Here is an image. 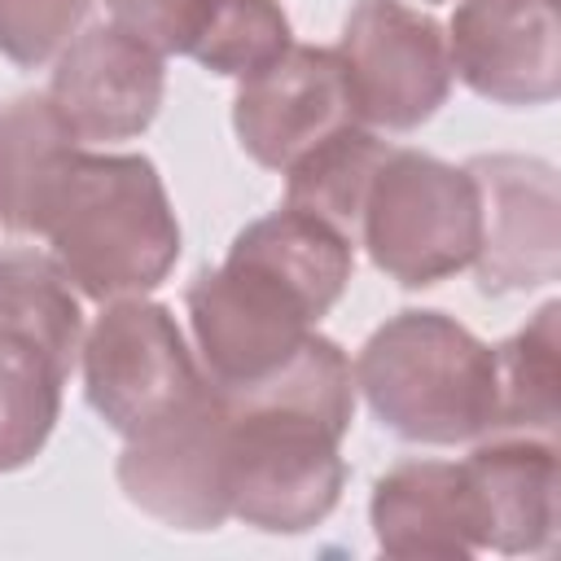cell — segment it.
I'll use <instances>...</instances> for the list:
<instances>
[{"label": "cell", "instance_id": "16", "mask_svg": "<svg viewBox=\"0 0 561 561\" xmlns=\"http://www.w3.org/2000/svg\"><path fill=\"white\" fill-rule=\"evenodd\" d=\"M79 153V136L66 127L48 92H22L0 105V224L9 232H35L44 202Z\"/></svg>", "mask_w": 561, "mask_h": 561}, {"label": "cell", "instance_id": "13", "mask_svg": "<svg viewBox=\"0 0 561 561\" xmlns=\"http://www.w3.org/2000/svg\"><path fill=\"white\" fill-rule=\"evenodd\" d=\"M478 508L482 548L504 557L548 552L557 539V438L491 434L460 460Z\"/></svg>", "mask_w": 561, "mask_h": 561}, {"label": "cell", "instance_id": "21", "mask_svg": "<svg viewBox=\"0 0 561 561\" xmlns=\"http://www.w3.org/2000/svg\"><path fill=\"white\" fill-rule=\"evenodd\" d=\"M92 0H0V57L22 70H39L88 22Z\"/></svg>", "mask_w": 561, "mask_h": 561}, {"label": "cell", "instance_id": "1", "mask_svg": "<svg viewBox=\"0 0 561 561\" xmlns=\"http://www.w3.org/2000/svg\"><path fill=\"white\" fill-rule=\"evenodd\" d=\"M219 394L228 403V513L267 535L320 526L346 486L337 451L355 421L346 351L311 333L276 373Z\"/></svg>", "mask_w": 561, "mask_h": 561}, {"label": "cell", "instance_id": "3", "mask_svg": "<svg viewBox=\"0 0 561 561\" xmlns=\"http://www.w3.org/2000/svg\"><path fill=\"white\" fill-rule=\"evenodd\" d=\"M495 351L447 311L408 307L377 324L355 359V390L403 443L456 447L491 434Z\"/></svg>", "mask_w": 561, "mask_h": 561}, {"label": "cell", "instance_id": "9", "mask_svg": "<svg viewBox=\"0 0 561 561\" xmlns=\"http://www.w3.org/2000/svg\"><path fill=\"white\" fill-rule=\"evenodd\" d=\"M355 123L359 110L346 66L337 48L316 44H289L276 61L241 79L232 101L237 145L267 171H289L307 149Z\"/></svg>", "mask_w": 561, "mask_h": 561}, {"label": "cell", "instance_id": "5", "mask_svg": "<svg viewBox=\"0 0 561 561\" xmlns=\"http://www.w3.org/2000/svg\"><path fill=\"white\" fill-rule=\"evenodd\" d=\"M193 351L215 390H241L276 373L320 324V311L254 259L228 250L184 289Z\"/></svg>", "mask_w": 561, "mask_h": 561}, {"label": "cell", "instance_id": "20", "mask_svg": "<svg viewBox=\"0 0 561 561\" xmlns=\"http://www.w3.org/2000/svg\"><path fill=\"white\" fill-rule=\"evenodd\" d=\"M289 18L280 0H210L184 57L224 79H250L289 48Z\"/></svg>", "mask_w": 561, "mask_h": 561}, {"label": "cell", "instance_id": "23", "mask_svg": "<svg viewBox=\"0 0 561 561\" xmlns=\"http://www.w3.org/2000/svg\"><path fill=\"white\" fill-rule=\"evenodd\" d=\"M425 4H443V0H425Z\"/></svg>", "mask_w": 561, "mask_h": 561}, {"label": "cell", "instance_id": "12", "mask_svg": "<svg viewBox=\"0 0 561 561\" xmlns=\"http://www.w3.org/2000/svg\"><path fill=\"white\" fill-rule=\"evenodd\" d=\"M167 92V70L162 53L140 44L114 22L79 31L48 79V101L66 118V127L83 140L110 145V140H131L140 136Z\"/></svg>", "mask_w": 561, "mask_h": 561}, {"label": "cell", "instance_id": "8", "mask_svg": "<svg viewBox=\"0 0 561 561\" xmlns=\"http://www.w3.org/2000/svg\"><path fill=\"white\" fill-rule=\"evenodd\" d=\"M337 57L359 123L381 131H416L451 92L447 31L403 0H355L342 22Z\"/></svg>", "mask_w": 561, "mask_h": 561}, {"label": "cell", "instance_id": "15", "mask_svg": "<svg viewBox=\"0 0 561 561\" xmlns=\"http://www.w3.org/2000/svg\"><path fill=\"white\" fill-rule=\"evenodd\" d=\"M79 289L53 254L31 245L0 250V342L44 355L57 373H75L83 351Z\"/></svg>", "mask_w": 561, "mask_h": 561}, {"label": "cell", "instance_id": "11", "mask_svg": "<svg viewBox=\"0 0 561 561\" xmlns=\"http://www.w3.org/2000/svg\"><path fill=\"white\" fill-rule=\"evenodd\" d=\"M447 57L482 101L548 105L561 92V0H460Z\"/></svg>", "mask_w": 561, "mask_h": 561}, {"label": "cell", "instance_id": "14", "mask_svg": "<svg viewBox=\"0 0 561 561\" xmlns=\"http://www.w3.org/2000/svg\"><path fill=\"white\" fill-rule=\"evenodd\" d=\"M368 522L386 557L469 561L482 552L473 491L451 460H399L373 482Z\"/></svg>", "mask_w": 561, "mask_h": 561}, {"label": "cell", "instance_id": "6", "mask_svg": "<svg viewBox=\"0 0 561 561\" xmlns=\"http://www.w3.org/2000/svg\"><path fill=\"white\" fill-rule=\"evenodd\" d=\"M92 412L123 438L180 408L206 377L171 307L149 298L101 302L79 351Z\"/></svg>", "mask_w": 561, "mask_h": 561}, {"label": "cell", "instance_id": "17", "mask_svg": "<svg viewBox=\"0 0 561 561\" xmlns=\"http://www.w3.org/2000/svg\"><path fill=\"white\" fill-rule=\"evenodd\" d=\"M390 145L373 131V127H342L329 140H320L316 149H307L285 175V206L302 210L320 224H329L333 232H342L355 245L359 232V210L368 197V184L377 175V167L386 162Z\"/></svg>", "mask_w": 561, "mask_h": 561}, {"label": "cell", "instance_id": "18", "mask_svg": "<svg viewBox=\"0 0 561 561\" xmlns=\"http://www.w3.org/2000/svg\"><path fill=\"white\" fill-rule=\"evenodd\" d=\"M557 316H561V302H543L526 329H517L508 342L491 346L495 351L491 434L557 438V386H561Z\"/></svg>", "mask_w": 561, "mask_h": 561}, {"label": "cell", "instance_id": "10", "mask_svg": "<svg viewBox=\"0 0 561 561\" xmlns=\"http://www.w3.org/2000/svg\"><path fill=\"white\" fill-rule=\"evenodd\" d=\"M482 202L473 276L482 294H522L561 276L557 167L526 153H478L465 162Z\"/></svg>", "mask_w": 561, "mask_h": 561}, {"label": "cell", "instance_id": "2", "mask_svg": "<svg viewBox=\"0 0 561 561\" xmlns=\"http://www.w3.org/2000/svg\"><path fill=\"white\" fill-rule=\"evenodd\" d=\"M39 237L92 302L145 298L180 259V224L145 153H75L57 175Z\"/></svg>", "mask_w": 561, "mask_h": 561}, {"label": "cell", "instance_id": "4", "mask_svg": "<svg viewBox=\"0 0 561 561\" xmlns=\"http://www.w3.org/2000/svg\"><path fill=\"white\" fill-rule=\"evenodd\" d=\"M478 237L482 202L473 175L434 153L390 145L355 232V245L368 250L373 267L403 289H425L465 272L478 254Z\"/></svg>", "mask_w": 561, "mask_h": 561}, {"label": "cell", "instance_id": "7", "mask_svg": "<svg viewBox=\"0 0 561 561\" xmlns=\"http://www.w3.org/2000/svg\"><path fill=\"white\" fill-rule=\"evenodd\" d=\"M118 491L171 530H219L228 513V403L202 381L180 408L131 434L114 465Z\"/></svg>", "mask_w": 561, "mask_h": 561}, {"label": "cell", "instance_id": "19", "mask_svg": "<svg viewBox=\"0 0 561 561\" xmlns=\"http://www.w3.org/2000/svg\"><path fill=\"white\" fill-rule=\"evenodd\" d=\"M66 381L70 377L44 355L0 342V473H13L44 451L61 416Z\"/></svg>", "mask_w": 561, "mask_h": 561}, {"label": "cell", "instance_id": "22", "mask_svg": "<svg viewBox=\"0 0 561 561\" xmlns=\"http://www.w3.org/2000/svg\"><path fill=\"white\" fill-rule=\"evenodd\" d=\"M210 0H110L114 26L149 44L153 53H188Z\"/></svg>", "mask_w": 561, "mask_h": 561}]
</instances>
